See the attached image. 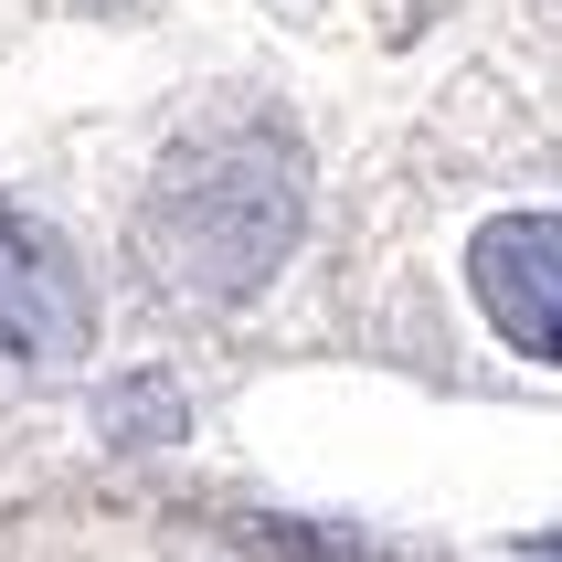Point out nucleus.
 <instances>
[{
  "mask_svg": "<svg viewBox=\"0 0 562 562\" xmlns=\"http://www.w3.org/2000/svg\"><path fill=\"white\" fill-rule=\"evenodd\" d=\"M297 234V159L277 138H202L170 159V181L149 191V255L159 277L191 297H245Z\"/></svg>",
  "mask_w": 562,
  "mask_h": 562,
  "instance_id": "nucleus-1",
  "label": "nucleus"
},
{
  "mask_svg": "<svg viewBox=\"0 0 562 562\" xmlns=\"http://www.w3.org/2000/svg\"><path fill=\"white\" fill-rule=\"evenodd\" d=\"M468 286L509 350L562 361V213H499L468 245Z\"/></svg>",
  "mask_w": 562,
  "mask_h": 562,
  "instance_id": "nucleus-2",
  "label": "nucleus"
},
{
  "mask_svg": "<svg viewBox=\"0 0 562 562\" xmlns=\"http://www.w3.org/2000/svg\"><path fill=\"white\" fill-rule=\"evenodd\" d=\"M86 329H95V308H86L75 255H64L43 223L0 213V350H11V361H75Z\"/></svg>",
  "mask_w": 562,
  "mask_h": 562,
  "instance_id": "nucleus-3",
  "label": "nucleus"
},
{
  "mask_svg": "<svg viewBox=\"0 0 562 562\" xmlns=\"http://www.w3.org/2000/svg\"><path fill=\"white\" fill-rule=\"evenodd\" d=\"M552 552H562V541H552Z\"/></svg>",
  "mask_w": 562,
  "mask_h": 562,
  "instance_id": "nucleus-4",
  "label": "nucleus"
}]
</instances>
